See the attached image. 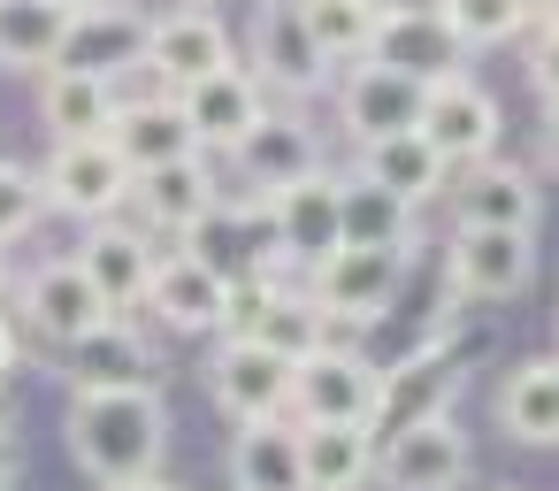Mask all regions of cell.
I'll return each mask as SVG.
<instances>
[{"label": "cell", "mask_w": 559, "mask_h": 491, "mask_svg": "<svg viewBox=\"0 0 559 491\" xmlns=\"http://www.w3.org/2000/svg\"><path fill=\"white\" fill-rule=\"evenodd\" d=\"M116 78H85V70H47V85H39V116H47V131H55V147L62 139H108V124H116Z\"/></svg>", "instance_id": "d4e9b609"}, {"label": "cell", "mask_w": 559, "mask_h": 491, "mask_svg": "<svg viewBox=\"0 0 559 491\" xmlns=\"http://www.w3.org/2000/svg\"><path fill=\"white\" fill-rule=\"evenodd\" d=\"M16 476H24V453H16L9 437H0V491H16Z\"/></svg>", "instance_id": "d590c367"}, {"label": "cell", "mask_w": 559, "mask_h": 491, "mask_svg": "<svg viewBox=\"0 0 559 491\" xmlns=\"http://www.w3.org/2000/svg\"><path fill=\"white\" fill-rule=\"evenodd\" d=\"M47 9H62V16H78V9H85V0H47Z\"/></svg>", "instance_id": "f35d334b"}, {"label": "cell", "mask_w": 559, "mask_h": 491, "mask_svg": "<svg viewBox=\"0 0 559 491\" xmlns=\"http://www.w3.org/2000/svg\"><path fill=\"white\" fill-rule=\"evenodd\" d=\"M421 93H429V85H414V78H399V70L353 62L345 85H337V116H345V131H353L360 147H376V139H399V131L421 124Z\"/></svg>", "instance_id": "8fae6325"}, {"label": "cell", "mask_w": 559, "mask_h": 491, "mask_svg": "<svg viewBox=\"0 0 559 491\" xmlns=\"http://www.w3.org/2000/svg\"><path fill=\"white\" fill-rule=\"evenodd\" d=\"M139 62H154L162 85L185 93V85L230 70V32L215 24V9H169V16L146 24V55H139Z\"/></svg>", "instance_id": "30bf717a"}, {"label": "cell", "mask_w": 559, "mask_h": 491, "mask_svg": "<svg viewBox=\"0 0 559 491\" xmlns=\"http://www.w3.org/2000/svg\"><path fill=\"white\" fill-rule=\"evenodd\" d=\"M429 9L460 39V55L467 47H506V39L528 32V0H429Z\"/></svg>", "instance_id": "d6a6232c"}, {"label": "cell", "mask_w": 559, "mask_h": 491, "mask_svg": "<svg viewBox=\"0 0 559 491\" xmlns=\"http://www.w3.org/2000/svg\"><path fill=\"white\" fill-rule=\"evenodd\" d=\"M0 284H9V261H0Z\"/></svg>", "instance_id": "ab89813d"}, {"label": "cell", "mask_w": 559, "mask_h": 491, "mask_svg": "<svg viewBox=\"0 0 559 491\" xmlns=\"http://www.w3.org/2000/svg\"><path fill=\"white\" fill-rule=\"evenodd\" d=\"M299 476H307V491H360L376 476V430H360V422L299 430Z\"/></svg>", "instance_id": "cb8c5ba5"}, {"label": "cell", "mask_w": 559, "mask_h": 491, "mask_svg": "<svg viewBox=\"0 0 559 491\" xmlns=\"http://www.w3.org/2000/svg\"><path fill=\"white\" fill-rule=\"evenodd\" d=\"M230 483L238 491H307L299 476V422H246L230 445Z\"/></svg>", "instance_id": "83f0119b"}, {"label": "cell", "mask_w": 559, "mask_h": 491, "mask_svg": "<svg viewBox=\"0 0 559 491\" xmlns=\"http://www.w3.org/2000/svg\"><path fill=\"white\" fill-rule=\"evenodd\" d=\"M498 491H513V483H498Z\"/></svg>", "instance_id": "b9f144b4"}, {"label": "cell", "mask_w": 559, "mask_h": 491, "mask_svg": "<svg viewBox=\"0 0 559 491\" xmlns=\"http://www.w3.org/2000/svg\"><path fill=\"white\" fill-rule=\"evenodd\" d=\"M108 147L123 154V169H131V177H146V169H169V162H192V154H200V147H192V131H185V116H177V101H131V108H116Z\"/></svg>", "instance_id": "ffe728a7"}, {"label": "cell", "mask_w": 559, "mask_h": 491, "mask_svg": "<svg viewBox=\"0 0 559 491\" xmlns=\"http://www.w3.org/2000/svg\"><path fill=\"white\" fill-rule=\"evenodd\" d=\"M230 154H238V169H246L261 192H284V185H299V177H314V169H322L314 131H307L299 116H261Z\"/></svg>", "instance_id": "44dd1931"}, {"label": "cell", "mask_w": 559, "mask_h": 491, "mask_svg": "<svg viewBox=\"0 0 559 491\" xmlns=\"http://www.w3.org/2000/svg\"><path fill=\"white\" fill-rule=\"evenodd\" d=\"M131 200L146 208L154 231H200L207 208H215V185H207V162L192 154V162H169V169L131 177Z\"/></svg>", "instance_id": "4316f807"}, {"label": "cell", "mask_w": 559, "mask_h": 491, "mask_svg": "<svg viewBox=\"0 0 559 491\" xmlns=\"http://www.w3.org/2000/svg\"><path fill=\"white\" fill-rule=\"evenodd\" d=\"M146 55V24L131 9H108V0H85L62 32V62L55 70H85V78H116Z\"/></svg>", "instance_id": "9a60e30c"}, {"label": "cell", "mask_w": 559, "mask_h": 491, "mask_svg": "<svg viewBox=\"0 0 559 491\" xmlns=\"http://www.w3.org/2000/svg\"><path fill=\"white\" fill-rule=\"evenodd\" d=\"M360 177L376 185V192H391L399 208H421V200H437L444 192V162L421 147V131H399V139H376V147H360Z\"/></svg>", "instance_id": "484cf974"}, {"label": "cell", "mask_w": 559, "mask_h": 491, "mask_svg": "<svg viewBox=\"0 0 559 491\" xmlns=\"http://www.w3.org/2000/svg\"><path fill=\"white\" fill-rule=\"evenodd\" d=\"M62 32H70V16L47 9V0H0V62L9 70H55Z\"/></svg>", "instance_id": "4dcf8cb0"}, {"label": "cell", "mask_w": 559, "mask_h": 491, "mask_svg": "<svg viewBox=\"0 0 559 491\" xmlns=\"http://www.w3.org/2000/svg\"><path fill=\"white\" fill-rule=\"evenodd\" d=\"M421 147L444 162V169H475V162H490V147H498V101L475 85V78H444V85H429L421 93Z\"/></svg>", "instance_id": "3957f363"}, {"label": "cell", "mask_w": 559, "mask_h": 491, "mask_svg": "<svg viewBox=\"0 0 559 491\" xmlns=\"http://www.w3.org/2000/svg\"><path fill=\"white\" fill-rule=\"evenodd\" d=\"M269 231H276V254L292 261H330L337 254V177H299L284 192H269Z\"/></svg>", "instance_id": "5bb4252c"}, {"label": "cell", "mask_w": 559, "mask_h": 491, "mask_svg": "<svg viewBox=\"0 0 559 491\" xmlns=\"http://www.w3.org/2000/svg\"><path fill=\"white\" fill-rule=\"evenodd\" d=\"M32 223H39V185H32L16 162H0V246L24 238Z\"/></svg>", "instance_id": "e575fe53"}, {"label": "cell", "mask_w": 559, "mask_h": 491, "mask_svg": "<svg viewBox=\"0 0 559 491\" xmlns=\"http://www.w3.org/2000/svg\"><path fill=\"white\" fill-rule=\"evenodd\" d=\"M444 277L460 300H513L536 277V238L528 231H452Z\"/></svg>", "instance_id": "9c48e42d"}, {"label": "cell", "mask_w": 559, "mask_h": 491, "mask_svg": "<svg viewBox=\"0 0 559 491\" xmlns=\"http://www.w3.org/2000/svg\"><path fill=\"white\" fill-rule=\"evenodd\" d=\"M9 361H16V330H9V315H0V376H9Z\"/></svg>", "instance_id": "8d00e7d4"}, {"label": "cell", "mask_w": 559, "mask_h": 491, "mask_svg": "<svg viewBox=\"0 0 559 491\" xmlns=\"http://www.w3.org/2000/svg\"><path fill=\"white\" fill-rule=\"evenodd\" d=\"M406 223H414V208H399L368 177L337 185V246H391V254H406Z\"/></svg>", "instance_id": "1f68e13d"}, {"label": "cell", "mask_w": 559, "mask_h": 491, "mask_svg": "<svg viewBox=\"0 0 559 491\" xmlns=\"http://www.w3.org/2000/svg\"><path fill=\"white\" fill-rule=\"evenodd\" d=\"M399 277H406V254H391V246H337L330 261H314V315L330 323H376L383 307H391V292H399Z\"/></svg>", "instance_id": "5b68a950"}, {"label": "cell", "mask_w": 559, "mask_h": 491, "mask_svg": "<svg viewBox=\"0 0 559 491\" xmlns=\"http://www.w3.org/2000/svg\"><path fill=\"white\" fill-rule=\"evenodd\" d=\"M70 460L93 483H139L169 453V407L162 391H70Z\"/></svg>", "instance_id": "6da1fadb"}, {"label": "cell", "mask_w": 559, "mask_h": 491, "mask_svg": "<svg viewBox=\"0 0 559 491\" xmlns=\"http://www.w3.org/2000/svg\"><path fill=\"white\" fill-rule=\"evenodd\" d=\"M253 346L299 369L307 353H322V346H330V323L314 315V300H292V292H276V300H269V315L253 323Z\"/></svg>", "instance_id": "836d02e7"}, {"label": "cell", "mask_w": 559, "mask_h": 491, "mask_svg": "<svg viewBox=\"0 0 559 491\" xmlns=\"http://www.w3.org/2000/svg\"><path fill=\"white\" fill-rule=\"evenodd\" d=\"M376 476L391 491H452L467 476V430L452 414H421L406 430L376 437Z\"/></svg>", "instance_id": "277c9868"}, {"label": "cell", "mask_w": 559, "mask_h": 491, "mask_svg": "<svg viewBox=\"0 0 559 491\" xmlns=\"http://www.w3.org/2000/svg\"><path fill=\"white\" fill-rule=\"evenodd\" d=\"M368 62L376 70H399L414 85H444V78H467L460 62V39L437 24V9H391L383 0V16H376V39H368Z\"/></svg>", "instance_id": "8992f818"}, {"label": "cell", "mask_w": 559, "mask_h": 491, "mask_svg": "<svg viewBox=\"0 0 559 491\" xmlns=\"http://www.w3.org/2000/svg\"><path fill=\"white\" fill-rule=\"evenodd\" d=\"M192 9H207V0H192Z\"/></svg>", "instance_id": "60d3db41"}, {"label": "cell", "mask_w": 559, "mask_h": 491, "mask_svg": "<svg viewBox=\"0 0 559 491\" xmlns=\"http://www.w3.org/2000/svg\"><path fill=\"white\" fill-rule=\"evenodd\" d=\"M284 414H299V430L314 422H360L376 414V369L353 353V346H322L292 369V391H284Z\"/></svg>", "instance_id": "7a4b0ae2"}, {"label": "cell", "mask_w": 559, "mask_h": 491, "mask_svg": "<svg viewBox=\"0 0 559 491\" xmlns=\"http://www.w3.org/2000/svg\"><path fill=\"white\" fill-rule=\"evenodd\" d=\"M207 391L215 407L246 430V422H284V391H292V361L261 353L253 338H223L215 346V369H207Z\"/></svg>", "instance_id": "ba28073f"}, {"label": "cell", "mask_w": 559, "mask_h": 491, "mask_svg": "<svg viewBox=\"0 0 559 491\" xmlns=\"http://www.w3.org/2000/svg\"><path fill=\"white\" fill-rule=\"evenodd\" d=\"M100 491H177V483H162V476H139V483H100Z\"/></svg>", "instance_id": "74e56055"}, {"label": "cell", "mask_w": 559, "mask_h": 491, "mask_svg": "<svg viewBox=\"0 0 559 491\" xmlns=\"http://www.w3.org/2000/svg\"><path fill=\"white\" fill-rule=\"evenodd\" d=\"M39 192H47L55 208H70V215L108 223V215L131 200V169H123V154H116L108 139H62L55 162H47V177H39Z\"/></svg>", "instance_id": "52a82bcc"}, {"label": "cell", "mask_w": 559, "mask_h": 491, "mask_svg": "<svg viewBox=\"0 0 559 491\" xmlns=\"http://www.w3.org/2000/svg\"><path fill=\"white\" fill-rule=\"evenodd\" d=\"M177 116H185V131H192V147H238L261 116H269V101H261V85H253V70H215V78H200V85H185L177 93Z\"/></svg>", "instance_id": "7c38bea8"}, {"label": "cell", "mask_w": 559, "mask_h": 491, "mask_svg": "<svg viewBox=\"0 0 559 491\" xmlns=\"http://www.w3.org/2000/svg\"><path fill=\"white\" fill-rule=\"evenodd\" d=\"M307 39L322 62H368V39H376V16H383V0H292Z\"/></svg>", "instance_id": "f546056e"}, {"label": "cell", "mask_w": 559, "mask_h": 491, "mask_svg": "<svg viewBox=\"0 0 559 491\" xmlns=\"http://www.w3.org/2000/svg\"><path fill=\"white\" fill-rule=\"evenodd\" d=\"M78 277L108 300V315H123L131 300H146V277H154L146 231H131V223H100V231L78 246Z\"/></svg>", "instance_id": "ac0fdd59"}, {"label": "cell", "mask_w": 559, "mask_h": 491, "mask_svg": "<svg viewBox=\"0 0 559 491\" xmlns=\"http://www.w3.org/2000/svg\"><path fill=\"white\" fill-rule=\"evenodd\" d=\"M452 391H460L452 361H444V353H414L406 369L376 376V414H368V430L383 437V430H406V422H421V414H444Z\"/></svg>", "instance_id": "603a6c76"}, {"label": "cell", "mask_w": 559, "mask_h": 491, "mask_svg": "<svg viewBox=\"0 0 559 491\" xmlns=\"http://www.w3.org/2000/svg\"><path fill=\"white\" fill-rule=\"evenodd\" d=\"M452 215L460 231H536V177L513 162H475L452 192Z\"/></svg>", "instance_id": "2e32d148"}, {"label": "cell", "mask_w": 559, "mask_h": 491, "mask_svg": "<svg viewBox=\"0 0 559 491\" xmlns=\"http://www.w3.org/2000/svg\"><path fill=\"white\" fill-rule=\"evenodd\" d=\"M253 70H261L253 85H276V93H314L330 78V62L314 55L292 0H261L253 9Z\"/></svg>", "instance_id": "4fadbf2b"}, {"label": "cell", "mask_w": 559, "mask_h": 491, "mask_svg": "<svg viewBox=\"0 0 559 491\" xmlns=\"http://www.w3.org/2000/svg\"><path fill=\"white\" fill-rule=\"evenodd\" d=\"M498 422L513 430V445H551L559 437V369L536 353L521 369H506L498 384Z\"/></svg>", "instance_id": "f1b7e54d"}, {"label": "cell", "mask_w": 559, "mask_h": 491, "mask_svg": "<svg viewBox=\"0 0 559 491\" xmlns=\"http://www.w3.org/2000/svg\"><path fill=\"white\" fill-rule=\"evenodd\" d=\"M24 315H32L55 346H78V338H93L100 323H116L108 300L78 277V261H47V269L32 277V292H24Z\"/></svg>", "instance_id": "d6986e66"}, {"label": "cell", "mask_w": 559, "mask_h": 491, "mask_svg": "<svg viewBox=\"0 0 559 491\" xmlns=\"http://www.w3.org/2000/svg\"><path fill=\"white\" fill-rule=\"evenodd\" d=\"M154 353L123 330V323H100L93 338L70 346V384L78 391H154Z\"/></svg>", "instance_id": "7402d4cb"}, {"label": "cell", "mask_w": 559, "mask_h": 491, "mask_svg": "<svg viewBox=\"0 0 559 491\" xmlns=\"http://www.w3.org/2000/svg\"><path fill=\"white\" fill-rule=\"evenodd\" d=\"M223 269L215 261H200V254H169V261H154V277H146V300H154V315L169 323V330H223Z\"/></svg>", "instance_id": "e0dca14e"}]
</instances>
